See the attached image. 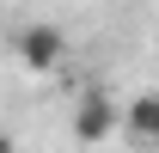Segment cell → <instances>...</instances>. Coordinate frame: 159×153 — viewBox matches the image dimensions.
<instances>
[{"label":"cell","mask_w":159,"mask_h":153,"mask_svg":"<svg viewBox=\"0 0 159 153\" xmlns=\"http://www.w3.org/2000/svg\"><path fill=\"white\" fill-rule=\"evenodd\" d=\"M153 98H159V92H153ZM153 147H159V135H153Z\"/></svg>","instance_id":"5"},{"label":"cell","mask_w":159,"mask_h":153,"mask_svg":"<svg viewBox=\"0 0 159 153\" xmlns=\"http://www.w3.org/2000/svg\"><path fill=\"white\" fill-rule=\"evenodd\" d=\"M116 135H129V141H141V147H153V135H159V98H153V92L129 98V104H122Z\"/></svg>","instance_id":"3"},{"label":"cell","mask_w":159,"mask_h":153,"mask_svg":"<svg viewBox=\"0 0 159 153\" xmlns=\"http://www.w3.org/2000/svg\"><path fill=\"white\" fill-rule=\"evenodd\" d=\"M0 153H19V141H12V135H6V129H0Z\"/></svg>","instance_id":"4"},{"label":"cell","mask_w":159,"mask_h":153,"mask_svg":"<svg viewBox=\"0 0 159 153\" xmlns=\"http://www.w3.org/2000/svg\"><path fill=\"white\" fill-rule=\"evenodd\" d=\"M116 123H122V104L110 92H98V86L80 92V104H74V141L80 147H104V141L116 135Z\"/></svg>","instance_id":"2"},{"label":"cell","mask_w":159,"mask_h":153,"mask_svg":"<svg viewBox=\"0 0 159 153\" xmlns=\"http://www.w3.org/2000/svg\"><path fill=\"white\" fill-rule=\"evenodd\" d=\"M12 61H19L25 74H61V61H67V31L61 25H19L12 31Z\"/></svg>","instance_id":"1"}]
</instances>
